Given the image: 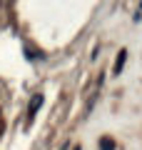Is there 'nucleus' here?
Instances as JSON below:
<instances>
[{"label":"nucleus","mask_w":142,"mask_h":150,"mask_svg":"<svg viewBox=\"0 0 142 150\" xmlns=\"http://www.w3.org/2000/svg\"><path fill=\"white\" fill-rule=\"evenodd\" d=\"M40 105H42V95H32L30 105H27V123H32V118H35V112H37Z\"/></svg>","instance_id":"obj_1"},{"label":"nucleus","mask_w":142,"mask_h":150,"mask_svg":"<svg viewBox=\"0 0 142 150\" xmlns=\"http://www.w3.org/2000/svg\"><path fill=\"white\" fill-rule=\"evenodd\" d=\"M125 60H127V50L122 48L120 53H117V60H115V65H112V75H120V73H122V68H125Z\"/></svg>","instance_id":"obj_2"},{"label":"nucleus","mask_w":142,"mask_h":150,"mask_svg":"<svg viewBox=\"0 0 142 150\" xmlns=\"http://www.w3.org/2000/svg\"><path fill=\"white\" fill-rule=\"evenodd\" d=\"M100 150H115V140L107 138V135H102L100 138Z\"/></svg>","instance_id":"obj_3"},{"label":"nucleus","mask_w":142,"mask_h":150,"mask_svg":"<svg viewBox=\"0 0 142 150\" xmlns=\"http://www.w3.org/2000/svg\"><path fill=\"white\" fill-rule=\"evenodd\" d=\"M75 150H80V145H77V148H75Z\"/></svg>","instance_id":"obj_4"}]
</instances>
